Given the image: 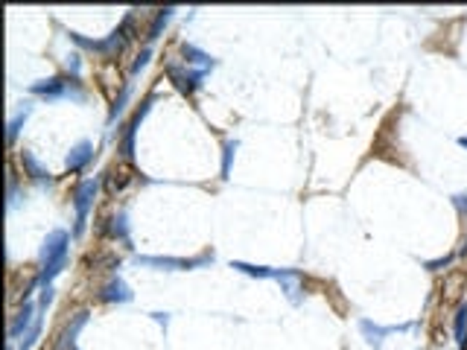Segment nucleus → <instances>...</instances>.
I'll list each match as a JSON object with an SVG mask.
<instances>
[{"label":"nucleus","instance_id":"f257e3e1","mask_svg":"<svg viewBox=\"0 0 467 350\" xmlns=\"http://www.w3.org/2000/svg\"><path fill=\"white\" fill-rule=\"evenodd\" d=\"M132 179H134V175H132V167H129V164H117V167H111V172H108V193L123 190Z\"/></svg>","mask_w":467,"mask_h":350}]
</instances>
